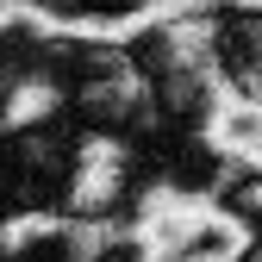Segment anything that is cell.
Returning a JSON list of instances; mask_svg holds the SVG:
<instances>
[{"label":"cell","instance_id":"6da1fadb","mask_svg":"<svg viewBox=\"0 0 262 262\" xmlns=\"http://www.w3.org/2000/svg\"><path fill=\"white\" fill-rule=\"evenodd\" d=\"M250 231H244V225L231 219V212H219V206H200V212H193V225H187V237L175 244L187 262H244L250 256Z\"/></svg>","mask_w":262,"mask_h":262}]
</instances>
